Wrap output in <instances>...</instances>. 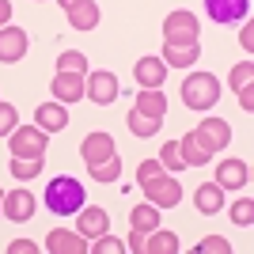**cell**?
<instances>
[{
	"instance_id": "1",
	"label": "cell",
	"mask_w": 254,
	"mask_h": 254,
	"mask_svg": "<svg viewBox=\"0 0 254 254\" xmlns=\"http://www.w3.org/2000/svg\"><path fill=\"white\" fill-rule=\"evenodd\" d=\"M46 205L57 216H72V212L84 209V186L72 179V175H57V179L46 186Z\"/></svg>"
},
{
	"instance_id": "2",
	"label": "cell",
	"mask_w": 254,
	"mask_h": 254,
	"mask_svg": "<svg viewBox=\"0 0 254 254\" xmlns=\"http://www.w3.org/2000/svg\"><path fill=\"white\" fill-rule=\"evenodd\" d=\"M220 99V84H216V76L212 72H193L182 80V106H190V110H212Z\"/></svg>"
},
{
	"instance_id": "3",
	"label": "cell",
	"mask_w": 254,
	"mask_h": 254,
	"mask_svg": "<svg viewBox=\"0 0 254 254\" xmlns=\"http://www.w3.org/2000/svg\"><path fill=\"white\" fill-rule=\"evenodd\" d=\"M140 190L148 193V201L156 205V209H175V205L182 201V182L175 179V175H152V179L140 182Z\"/></svg>"
},
{
	"instance_id": "4",
	"label": "cell",
	"mask_w": 254,
	"mask_h": 254,
	"mask_svg": "<svg viewBox=\"0 0 254 254\" xmlns=\"http://www.w3.org/2000/svg\"><path fill=\"white\" fill-rule=\"evenodd\" d=\"M8 152L11 156H19V159H34V156H42L46 152V129H38V126H15L8 133Z\"/></svg>"
},
{
	"instance_id": "5",
	"label": "cell",
	"mask_w": 254,
	"mask_h": 254,
	"mask_svg": "<svg viewBox=\"0 0 254 254\" xmlns=\"http://www.w3.org/2000/svg\"><path fill=\"white\" fill-rule=\"evenodd\" d=\"M163 38L171 46H193L197 42V15L193 11H171L163 19Z\"/></svg>"
},
{
	"instance_id": "6",
	"label": "cell",
	"mask_w": 254,
	"mask_h": 254,
	"mask_svg": "<svg viewBox=\"0 0 254 254\" xmlns=\"http://www.w3.org/2000/svg\"><path fill=\"white\" fill-rule=\"evenodd\" d=\"M84 95L91 99V103H99V106H110L118 99V76L114 72H106V68H87V76H84Z\"/></svg>"
},
{
	"instance_id": "7",
	"label": "cell",
	"mask_w": 254,
	"mask_h": 254,
	"mask_svg": "<svg viewBox=\"0 0 254 254\" xmlns=\"http://www.w3.org/2000/svg\"><path fill=\"white\" fill-rule=\"evenodd\" d=\"M193 137L201 140L205 152H224L228 144H232V126H228L224 118H205L201 126L193 129Z\"/></svg>"
},
{
	"instance_id": "8",
	"label": "cell",
	"mask_w": 254,
	"mask_h": 254,
	"mask_svg": "<svg viewBox=\"0 0 254 254\" xmlns=\"http://www.w3.org/2000/svg\"><path fill=\"white\" fill-rule=\"evenodd\" d=\"M212 23H243L251 15V0H205Z\"/></svg>"
},
{
	"instance_id": "9",
	"label": "cell",
	"mask_w": 254,
	"mask_h": 254,
	"mask_svg": "<svg viewBox=\"0 0 254 254\" xmlns=\"http://www.w3.org/2000/svg\"><path fill=\"white\" fill-rule=\"evenodd\" d=\"M80 152H84V163H87V167H99V163H106L110 156H118L114 137H110V133H87L84 144H80Z\"/></svg>"
},
{
	"instance_id": "10",
	"label": "cell",
	"mask_w": 254,
	"mask_h": 254,
	"mask_svg": "<svg viewBox=\"0 0 254 254\" xmlns=\"http://www.w3.org/2000/svg\"><path fill=\"white\" fill-rule=\"evenodd\" d=\"M50 91H53L57 103H80V99H84V76L80 72H57Z\"/></svg>"
},
{
	"instance_id": "11",
	"label": "cell",
	"mask_w": 254,
	"mask_h": 254,
	"mask_svg": "<svg viewBox=\"0 0 254 254\" xmlns=\"http://www.w3.org/2000/svg\"><path fill=\"white\" fill-rule=\"evenodd\" d=\"M27 53V31L23 27H0V61L11 64V61H23Z\"/></svg>"
},
{
	"instance_id": "12",
	"label": "cell",
	"mask_w": 254,
	"mask_h": 254,
	"mask_svg": "<svg viewBox=\"0 0 254 254\" xmlns=\"http://www.w3.org/2000/svg\"><path fill=\"white\" fill-rule=\"evenodd\" d=\"M247 179H251V167H247L243 159H224L220 167H216V186L220 190H243Z\"/></svg>"
},
{
	"instance_id": "13",
	"label": "cell",
	"mask_w": 254,
	"mask_h": 254,
	"mask_svg": "<svg viewBox=\"0 0 254 254\" xmlns=\"http://www.w3.org/2000/svg\"><path fill=\"white\" fill-rule=\"evenodd\" d=\"M4 216H8V220H15V224L31 220V216H34V197H31V190H8V193H4Z\"/></svg>"
},
{
	"instance_id": "14",
	"label": "cell",
	"mask_w": 254,
	"mask_h": 254,
	"mask_svg": "<svg viewBox=\"0 0 254 254\" xmlns=\"http://www.w3.org/2000/svg\"><path fill=\"white\" fill-rule=\"evenodd\" d=\"M34 122H38V129H46V133H61L64 126H68V110H64V103H42L38 110H34Z\"/></svg>"
},
{
	"instance_id": "15",
	"label": "cell",
	"mask_w": 254,
	"mask_h": 254,
	"mask_svg": "<svg viewBox=\"0 0 254 254\" xmlns=\"http://www.w3.org/2000/svg\"><path fill=\"white\" fill-rule=\"evenodd\" d=\"M76 216H80V220H76V228H80V235H84V239H99V235L110 228V216H106V209H99V205L80 209Z\"/></svg>"
},
{
	"instance_id": "16",
	"label": "cell",
	"mask_w": 254,
	"mask_h": 254,
	"mask_svg": "<svg viewBox=\"0 0 254 254\" xmlns=\"http://www.w3.org/2000/svg\"><path fill=\"white\" fill-rule=\"evenodd\" d=\"M46 247H50L53 254H87V251H91L80 232H61V228L46 235Z\"/></svg>"
},
{
	"instance_id": "17",
	"label": "cell",
	"mask_w": 254,
	"mask_h": 254,
	"mask_svg": "<svg viewBox=\"0 0 254 254\" xmlns=\"http://www.w3.org/2000/svg\"><path fill=\"white\" fill-rule=\"evenodd\" d=\"M133 76H137V84H140V87H163L167 64H163V57H140L137 68H133Z\"/></svg>"
},
{
	"instance_id": "18",
	"label": "cell",
	"mask_w": 254,
	"mask_h": 254,
	"mask_svg": "<svg viewBox=\"0 0 254 254\" xmlns=\"http://www.w3.org/2000/svg\"><path fill=\"white\" fill-rule=\"evenodd\" d=\"M133 110H140L144 118L163 122V114H167V99H163L159 87H140V91H137V106H133Z\"/></svg>"
},
{
	"instance_id": "19",
	"label": "cell",
	"mask_w": 254,
	"mask_h": 254,
	"mask_svg": "<svg viewBox=\"0 0 254 254\" xmlns=\"http://www.w3.org/2000/svg\"><path fill=\"white\" fill-rule=\"evenodd\" d=\"M68 27L72 31H95L99 27V4L95 0H80L76 8H68Z\"/></svg>"
},
{
	"instance_id": "20",
	"label": "cell",
	"mask_w": 254,
	"mask_h": 254,
	"mask_svg": "<svg viewBox=\"0 0 254 254\" xmlns=\"http://www.w3.org/2000/svg\"><path fill=\"white\" fill-rule=\"evenodd\" d=\"M163 64H175V68H190L193 61H201V50H197V42L193 46H171V42H163Z\"/></svg>"
},
{
	"instance_id": "21",
	"label": "cell",
	"mask_w": 254,
	"mask_h": 254,
	"mask_svg": "<svg viewBox=\"0 0 254 254\" xmlns=\"http://www.w3.org/2000/svg\"><path fill=\"white\" fill-rule=\"evenodd\" d=\"M193 205H197V212H220L224 205V190L216 186V182H205V186H197V193H193Z\"/></svg>"
},
{
	"instance_id": "22",
	"label": "cell",
	"mask_w": 254,
	"mask_h": 254,
	"mask_svg": "<svg viewBox=\"0 0 254 254\" xmlns=\"http://www.w3.org/2000/svg\"><path fill=\"white\" fill-rule=\"evenodd\" d=\"M144 254H179V235L175 232H148L144 235Z\"/></svg>"
},
{
	"instance_id": "23",
	"label": "cell",
	"mask_w": 254,
	"mask_h": 254,
	"mask_svg": "<svg viewBox=\"0 0 254 254\" xmlns=\"http://www.w3.org/2000/svg\"><path fill=\"white\" fill-rule=\"evenodd\" d=\"M179 148H182V159H186V167H205L212 159V152L201 148V140L193 137V133H186V137L179 140Z\"/></svg>"
},
{
	"instance_id": "24",
	"label": "cell",
	"mask_w": 254,
	"mask_h": 254,
	"mask_svg": "<svg viewBox=\"0 0 254 254\" xmlns=\"http://www.w3.org/2000/svg\"><path fill=\"white\" fill-rule=\"evenodd\" d=\"M129 224H133L137 232H144V235H148V232H156V228H159V209H156L152 201L137 205V209L129 212Z\"/></svg>"
},
{
	"instance_id": "25",
	"label": "cell",
	"mask_w": 254,
	"mask_h": 254,
	"mask_svg": "<svg viewBox=\"0 0 254 254\" xmlns=\"http://www.w3.org/2000/svg\"><path fill=\"white\" fill-rule=\"evenodd\" d=\"M42 175V156H34V159H19V156H11V179H19V182H31Z\"/></svg>"
},
{
	"instance_id": "26",
	"label": "cell",
	"mask_w": 254,
	"mask_h": 254,
	"mask_svg": "<svg viewBox=\"0 0 254 254\" xmlns=\"http://www.w3.org/2000/svg\"><path fill=\"white\" fill-rule=\"evenodd\" d=\"M126 122H129V133H133V137H152V133H159V126H163L156 118H144L140 110H129Z\"/></svg>"
},
{
	"instance_id": "27",
	"label": "cell",
	"mask_w": 254,
	"mask_h": 254,
	"mask_svg": "<svg viewBox=\"0 0 254 254\" xmlns=\"http://www.w3.org/2000/svg\"><path fill=\"white\" fill-rule=\"evenodd\" d=\"M87 171H91V182H118V179H122V156H110L106 163L87 167Z\"/></svg>"
},
{
	"instance_id": "28",
	"label": "cell",
	"mask_w": 254,
	"mask_h": 254,
	"mask_svg": "<svg viewBox=\"0 0 254 254\" xmlns=\"http://www.w3.org/2000/svg\"><path fill=\"white\" fill-rule=\"evenodd\" d=\"M57 72H80V76H87V57L80 50H64L61 57H57Z\"/></svg>"
},
{
	"instance_id": "29",
	"label": "cell",
	"mask_w": 254,
	"mask_h": 254,
	"mask_svg": "<svg viewBox=\"0 0 254 254\" xmlns=\"http://www.w3.org/2000/svg\"><path fill=\"white\" fill-rule=\"evenodd\" d=\"M159 163H163V171H182V167H186V159H182L179 140H167V144L159 148Z\"/></svg>"
},
{
	"instance_id": "30",
	"label": "cell",
	"mask_w": 254,
	"mask_h": 254,
	"mask_svg": "<svg viewBox=\"0 0 254 254\" xmlns=\"http://www.w3.org/2000/svg\"><path fill=\"white\" fill-rule=\"evenodd\" d=\"M126 251V243L122 239H114V235H99V243H91V254H122Z\"/></svg>"
},
{
	"instance_id": "31",
	"label": "cell",
	"mask_w": 254,
	"mask_h": 254,
	"mask_svg": "<svg viewBox=\"0 0 254 254\" xmlns=\"http://www.w3.org/2000/svg\"><path fill=\"white\" fill-rule=\"evenodd\" d=\"M232 220L239 224V228L254 224V201H251V197H243V201H235V209H232Z\"/></svg>"
},
{
	"instance_id": "32",
	"label": "cell",
	"mask_w": 254,
	"mask_h": 254,
	"mask_svg": "<svg viewBox=\"0 0 254 254\" xmlns=\"http://www.w3.org/2000/svg\"><path fill=\"white\" fill-rule=\"evenodd\" d=\"M251 76H254V61L235 64V68H232V91H239L243 84H251Z\"/></svg>"
},
{
	"instance_id": "33",
	"label": "cell",
	"mask_w": 254,
	"mask_h": 254,
	"mask_svg": "<svg viewBox=\"0 0 254 254\" xmlns=\"http://www.w3.org/2000/svg\"><path fill=\"white\" fill-rule=\"evenodd\" d=\"M15 118H19V114H15V106L0 103V137H8L11 129H15Z\"/></svg>"
},
{
	"instance_id": "34",
	"label": "cell",
	"mask_w": 254,
	"mask_h": 254,
	"mask_svg": "<svg viewBox=\"0 0 254 254\" xmlns=\"http://www.w3.org/2000/svg\"><path fill=\"white\" fill-rule=\"evenodd\" d=\"M197 251H201V254H212V251H216V254H228L232 247H228V239H220V235H209V239L197 243Z\"/></svg>"
},
{
	"instance_id": "35",
	"label": "cell",
	"mask_w": 254,
	"mask_h": 254,
	"mask_svg": "<svg viewBox=\"0 0 254 254\" xmlns=\"http://www.w3.org/2000/svg\"><path fill=\"white\" fill-rule=\"evenodd\" d=\"M159 171H163V163H159V159H144V163L137 167V182L152 179V175H159Z\"/></svg>"
},
{
	"instance_id": "36",
	"label": "cell",
	"mask_w": 254,
	"mask_h": 254,
	"mask_svg": "<svg viewBox=\"0 0 254 254\" xmlns=\"http://www.w3.org/2000/svg\"><path fill=\"white\" fill-rule=\"evenodd\" d=\"M126 251H133V254H144V232H129V239H126Z\"/></svg>"
},
{
	"instance_id": "37",
	"label": "cell",
	"mask_w": 254,
	"mask_h": 254,
	"mask_svg": "<svg viewBox=\"0 0 254 254\" xmlns=\"http://www.w3.org/2000/svg\"><path fill=\"white\" fill-rule=\"evenodd\" d=\"M239 42H243V50H247V53L254 50V23H251V19H243V31H239Z\"/></svg>"
},
{
	"instance_id": "38",
	"label": "cell",
	"mask_w": 254,
	"mask_h": 254,
	"mask_svg": "<svg viewBox=\"0 0 254 254\" xmlns=\"http://www.w3.org/2000/svg\"><path fill=\"white\" fill-rule=\"evenodd\" d=\"M239 106H243V110H254V87L251 84L239 87Z\"/></svg>"
},
{
	"instance_id": "39",
	"label": "cell",
	"mask_w": 254,
	"mask_h": 254,
	"mask_svg": "<svg viewBox=\"0 0 254 254\" xmlns=\"http://www.w3.org/2000/svg\"><path fill=\"white\" fill-rule=\"evenodd\" d=\"M8 254H34V243L31 239H15V243H8Z\"/></svg>"
},
{
	"instance_id": "40",
	"label": "cell",
	"mask_w": 254,
	"mask_h": 254,
	"mask_svg": "<svg viewBox=\"0 0 254 254\" xmlns=\"http://www.w3.org/2000/svg\"><path fill=\"white\" fill-rule=\"evenodd\" d=\"M8 19H11V4L0 0V27H8Z\"/></svg>"
},
{
	"instance_id": "41",
	"label": "cell",
	"mask_w": 254,
	"mask_h": 254,
	"mask_svg": "<svg viewBox=\"0 0 254 254\" xmlns=\"http://www.w3.org/2000/svg\"><path fill=\"white\" fill-rule=\"evenodd\" d=\"M76 4H80V0H61V8L68 11V8H76Z\"/></svg>"
},
{
	"instance_id": "42",
	"label": "cell",
	"mask_w": 254,
	"mask_h": 254,
	"mask_svg": "<svg viewBox=\"0 0 254 254\" xmlns=\"http://www.w3.org/2000/svg\"><path fill=\"white\" fill-rule=\"evenodd\" d=\"M0 212H4V193H0Z\"/></svg>"
}]
</instances>
